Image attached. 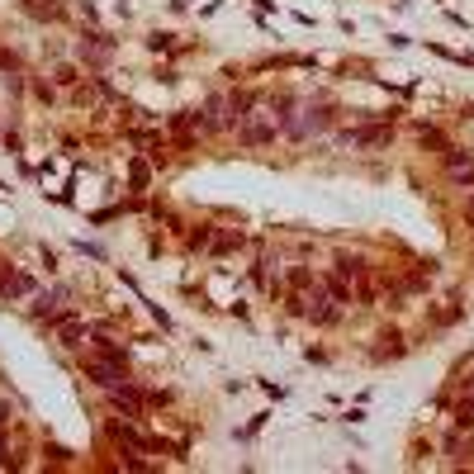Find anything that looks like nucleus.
<instances>
[{"mask_svg": "<svg viewBox=\"0 0 474 474\" xmlns=\"http://www.w3.org/2000/svg\"><path fill=\"white\" fill-rule=\"evenodd\" d=\"M86 375L95 379L100 389H118V384H123V360H109V356H90V360H86Z\"/></svg>", "mask_w": 474, "mask_h": 474, "instance_id": "1", "label": "nucleus"}, {"mask_svg": "<svg viewBox=\"0 0 474 474\" xmlns=\"http://www.w3.org/2000/svg\"><path fill=\"white\" fill-rule=\"evenodd\" d=\"M276 138V123H271V118H242V123H237V142H247V147H261V142H271Z\"/></svg>", "mask_w": 474, "mask_h": 474, "instance_id": "2", "label": "nucleus"}, {"mask_svg": "<svg viewBox=\"0 0 474 474\" xmlns=\"http://www.w3.org/2000/svg\"><path fill=\"white\" fill-rule=\"evenodd\" d=\"M109 398H114V408H118V413H128V417H138L142 408H147V398H142L138 389H133V384H128V379H123V384H118V389H109Z\"/></svg>", "mask_w": 474, "mask_h": 474, "instance_id": "3", "label": "nucleus"}, {"mask_svg": "<svg viewBox=\"0 0 474 474\" xmlns=\"http://www.w3.org/2000/svg\"><path fill=\"white\" fill-rule=\"evenodd\" d=\"M109 436H114L118 446H128V451H152V441L138 427H128V422H109Z\"/></svg>", "mask_w": 474, "mask_h": 474, "instance_id": "4", "label": "nucleus"}, {"mask_svg": "<svg viewBox=\"0 0 474 474\" xmlns=\"http://www.w3.org/2000/svg\"><path fill=\"white\" fill-rule=\"evenodd\" d=\"M309 318L327 327V323H337V318H341V309H337L332 294H313V299H309Z\"/></svg>", "mask_w": 474, "mask_h": 474, "instance_id": "5", "label": "nucleus"}, {"mask_svg": "<svg viewBox=\"0 0 474 474\" xmlns=\"http://www.w3.org/2000/svg\"><path fill=\"white\" fill-rule=\"evenodd\" d=\"M57 337L62 346H86V323L81 318H57Z\"/></svg>", "mask_w": 474, "mask_h": 474, "instance_id": "6", "label": "nucleus"}, {"mask_svg": "<svg viewBox=\"0 0 474 474\" xmlns=\"http://www.w3.org/2000/svg\"><path fill=\"white\" fill-rule=\"evenodd\" d=\"M389 133L384 128H356V133H346V142H356V147H370V142H384Z\"/></svg>", "mask_w": 474, "mask_h": 474, "instance_id": "7", "label": "nucleus"}, {"mask_svg": "<svg viewBox=\"0 0 474 474\" xmlns=\"http://www.w3.org/2000/svg\"><path fill=\"white\" fill-rule=\"evenodd\" d=\"M323 290H327L337 304H351V290H346V280H341V276H327V280H323Z\"/></svg>", "mask_w": 474, "mask_h": 474, "instance_id": "8", "label": "nucleus"}, {"mask_svg": "<svg viewBox=\"0 0 474 474\" xmlns=\"http://www.w3.org/2000/svg\"><path fill=\"white\" fill-rule=\"evenodd\" d=\"M81 48H86V53H90L95 62H104V57H109V43L100 39V34H86V39H81Z\"/></svg>", "mask_w": 474, "mask_h": 474, "instance_id": "9", "label": "nucleus"}, {"mask_svg": "<svg viewBox=\"0 0 474 474\" xmlns=\"http://www.w3.org/2000/svg\"><path fill=\"white\" fill-rule=\"evenodd\" d=\"M455 427H474V394L455 403Z\"/></svg>", "mask_w": 474, "mask_h": 474, "instance_id": "10", "label": "nucleus"}, {"mask_svg": "<svg viewBox=\"0 0 474 474\" xmlns=\"http://www.w3.org/2000/svg\"><path fill=\"white\" fill-rule=\"evenodd\" d=\"M290 285H294V290H309V285H313V276H309L304 266H294V271H290Z\"/></svg>", "mask_w": 474, "mask_h": 474, "instance_id": "11", "label": "nucleus"}, {"mask_svg": "<svg viewBox=\"0 0 474 474\" xmlns=\"http://www.w3.org/2000/svg\"><path fill=\"white\" fill-rule=\"evenodd\" d=\"M337 271H341V276H360V257H341L337 261Z\"/></svg>", "mask_w": 474, "mask_h": 474, "instance_id": "12", "label": "nucleus"}, {"mask_svg": "<svg viewBox=\"0 0 474 474\" xmlns=\"http://www.w3.org/2000/svg\"><path fill=\"white\" fill-rule=\"evenodd\" d=\"M446 161H451V171H460V166H470V152H460V147H451V157H446Z\"/></svg>", "mask_w": 474, "mask_h": 474, "instance_id": "13", "label": "nucleus"}, {"mask_svg": "<svg viewBox=\"0 0 474 474\" xmlns=\"http://www.w3.org/2000/svg\"><path fill=\"white\" fill-rule=\"evenodd\" d=\"M470 218H474V199H470Z\"/></svg>", "mask_w": 474, "mask_h": 474, "instance_id": "14", "label": "nucleus"}]
</instances>
